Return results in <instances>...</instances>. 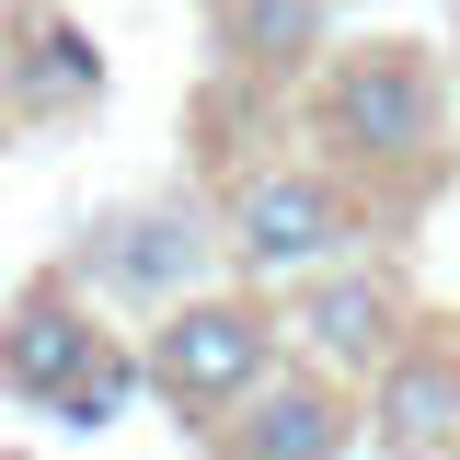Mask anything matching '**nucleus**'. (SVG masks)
Returning <instances> with one entry per match:
<instances>
[{
	"label": "nucleus",
	"mask_w": 460,
	"mask_h": 460,
	"mask_svg": "<svg viewBox=\"0 0 460 460\" xmlns=\"http://www.w3.org/2000/svg\"><path fill=\"white\" fill-rule=\"evenodd\" d=\"M299 127H311V162L345 172L380 219H414L438 184H449V69L414 47V35H368V47H334L323 81L299 93Z\"/></svg>",
	"instance_id": "nucleus-1"
},
{
	"label": "nucleus",
	"mask_w": 460,
	"mask_h": 460,
	"mask_svg": "<svg viewBox=\"0 0 460 460\" xmlns=\"http://www.w3.org/2000/svg\"><path fill=\"white\" fill-rule=\"evenodd\" d=\"M219 230H230L242 288H311L334 265H357V242L380 230V208L345 172H323L311 150H288V162H242L219 184Z\"/></svg>",
	"instance_id": "nucleus-2"
},
{
	"label": "nucleus",
	"mask_w": 460,
	"mask_h": 460,
	"mask_svg": "<svg viewBox=\"0 0 460 460\" xmlns=\"http://www.w3.org/2000/svg\"><path fill=\"white\" fill-rule=\"evenodd\" d=\"M58 265L93 288V299H127V311H150V323L184 311V299L242 288L230 230H219V196H127V208H104V219L69 230Z\"/></svg>",
	"instance_id": "nucleus-3"
},
{
	"label": "nucleus",
	"mask_w": 460,
	"mask_h": 460,
	"mask_svg": "<svg viewBox=\"0 0 460 460\" xmlns=\"http://www.w3.org/2000/svg\"><path fill=\"white\" fill-rule=\"evenodd\" d=\"M150 402H162L172 426H196V438H219L242 402L265 392L288 368V311L265 288H219V299H184L150 323Z\"/></svg>",
	"instance_id": "nucleus-4"
},
{
	"label": "nucleus",
	"mask_w": 460,
	"mask_h": 460,
	"mask_svg": "<svg viewBox=\"0 0 460 460\" xmlns=\"http://www.w3.org/2000/svg\"><path fill=\"white\" fill-rule=\"evenodd\" d=\"M288 311V357L299 368H323L334 392H380L402 368V345L426 334V311H414V288H402V265H334V277H311V288H288L277 299Z\"/></svg>",
	"instance_id": "nucleus-5"
},
{
	"label": "nucleus",
	"mask_w": 460,
	"mask_h": 460,
	"mask_svg": "<svg viewBox=\"0 0 460 460\" xmlns=\"http://www.w3.org/2000/svg\"><path fill=\"white\" fill-rule=\"evenodd\" d=\"M104 357H115L104 299L69 277V265H35V277L0 299V392H12V402H47V414H58Z\"/></svg>",
	"instance_id": "nucleus-6"
},
{
	"label": "nucleus",
	"mask_w": 460,
	"mask_h": 460,
	"mask_svg": "<svg viewBox=\"0 0 460 460\" xmlns=\"http://www.w3.org/2000/svg\"><path fill=\"white\" fill-rule=\"evenodd\" d=\"M357 438H368V414H357L323 368L288 357L277 380L242 402L219 438H196V449H208V460H357Z\"/></svg>",
	"instance_id": "nucleus-7"
},
{
	"label": "nucleus",
	"mask_w": 460,
	"mask_h": 460,
	"mask_svg": "<svg viewBox=\"0 0 460 460\" xmlns=\"http://www.w3.org/2000/svg\"><path fill=\"white\" fill-rule=\"evenodd\" d=\"M334 12L345 0H208V47L242 93H311L323 58H334Z\"/></svg>",
	"instance_id": "nucleus-8"
},
{
	"label": "nucleus",
	"mask_w": 460,
	"mask_h": 460,
	"mask_svg": "<svg viewBox=\"0 0 460 460\" xmlns=\"http://www.w3.org/2000/svg\"><path fill=\"white\" fill-rule=\"evenodd\" d=\"M93 93H104V47H93V23H69L58 0H12L0 115H12V127H47V115H81Z\"/></svg>",
	"instance_id": "nucleus-9"
},
{
	"label": "nucleus",
	"mask_w": 460,
	"mask_h": 460,
	"mask_svg": "<svg viewBox=\"0 0 460 460\" xmlns=\"http://www.w3.org/2000/svg\"><path fill=\"white\" fill-rule=\"evenodd\" d=\"M368 449L380 460H460V334L426 323L402 368L368 392Z\"/></svg>",
	"instance_id": "nucleus-10"
},
{
	"label": "nucleus",
	"mask_w": 460,
	"mask_h": 460,
	"mask_svg": "<svg viewBox=\"0 0 460 460\" xmlns=\"http://www.w3.org/2000/svg\"><path fill=\"white\" fill-rule=\"evenodd\" d=\"M150 392V357H138V345H115L104 368H93V380H81V392L58 402V426H69V438H104L115 414H127V402Z\"/></svg>",
	"instance_id": "nucleus-11"
},
{
	"label": "nucleus",
	"mask_w": 460,
	"mask_h": 460,
	"mask_svg": "<svg viewBox=\"0 0 460 460\" xmlns=\"http://www.w3.org/2000/svg\"><path fill=\"white\" fill-rule=\"evenodd\" d=\"M0 47H12V0H0Z\"/></svg>",
	"instance_id": "nucleus-12"
}]
</instances>
